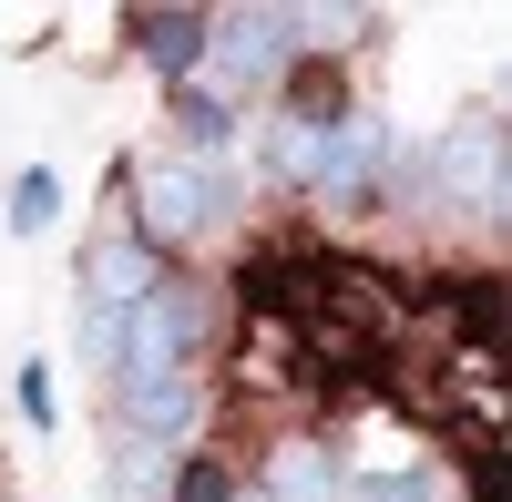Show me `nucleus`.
<instances>
[{
	"instance_id": "423d86ee",
	"label": "nucleus",
	"mask_w": 512,
	"mask_h": 502,
	"mask_svg": "<svg viewBox=\"0 0 512 502\" xmlns=\"http://www.w3.org/2000/svg\"><path fill=\"white\" fill-rule=\"evenodd\" d=\"M134 41H144V62H154V72H185V62L205 52V11H144Z\"/></svg>"
},
{
	"instance_id": "9d476101",
	"label": "nucleus",
	"mask_w": 512,
	"mask_h": 502,
	"mask_svg": "<svg viewBox=\"0 0 512 502\" xmlns=\"http://www.w3.org/2000/svg\"><path fill=\"white\" fill-rule=\"evenodd\" d=\"M369 502H441L431 472H390V482H369Z\"/></svg>"
},
{
	"instance_id": "f03ea898",
	"label": "nucleus",
	"mask_w": 512,
	"mask_h": 502,
	"mask_svg": "<svg viewBox=\"0 0 512 502\" xmlns=\"http://www.w3.org/2000/svg\"><path fill=\"white\" fill-rule=\"evenodd\" d=\"M134 216H144V236H154V246H185V236H205V226L226 216L216 164H205V154H154L144 175H134Z\"/></svg>"
},
{
	"instance_id": "1a4fd4ad",
	"label": "nucleus",
	"mask_w": 512,
	"mask_h": 502,
	"mask_svg": "<svg viewBox=\"0 0 512 502\" xmlns=\"http://www.w3.org/2000/svg\"><path fill=\"white\" fill-rule=\"evenodd\" d=\"M52 205H62V185H52V175H21V195H11V226H21V236H41V226H52Z\"/></svg>"
},
{
	"instance_id": "7ed1b4c3",
	"label": "nucleus",
	"mask_w": 512,
	"mask_h": 502,
	"mask_svg": "<svg viewBox=\"0 0 512 502\" xmlns=\"http://www.w3.org/2000/svg\"><path fill=\"white\" fill-rule=\"evenodd\" d=\"M82 287H93V318H134L144 298H154V246H134V236H93V257H82Z\"/></svg>"
},
{
	"instance_id": "f257e3e1",
	"label": "nucleus",
	"mask_w": 512,
	"mask_h": 502,
	"mask_svg": "<svg viewBox=\"0 0 512 502\" xmlns=\"http://www.w3.org/2000/svg\"><path fill=\"white\" fill-rule=\"evenodd\" d=\"M287 52H297V11H205V82H216V113L236 93H256Z\"/></svg>"
},
{
	"instance_id": "0eeeda50",
	"label": "nucleus",
	"mask_w": 512,
	"mask_h": 502,
	"mask_svg": "<svg viewBox=\"0 0 512 502\" xmlns=\"http://www.w3.org/2000/svg\"><path fill=\"white\" fill-rule=\"evenodd\" d=\"M113 502H164V451H154V441H123V462H113Z\"/></svg>"
},
{
	"instance_id": "20e7f679",
	"label": "nucleus",
	"mask_w": 512,
	"mask_h": 502,
	"mask_svg": "<svg viewBox=\"0 0 512 502\" xmlns=\"http://www.w3.org/2000/svg\"><path fill=\"white\" fill-rule=\"evenodd\" d=\"M379 164H390V123H379V113H338L328 144H318V195H338V205L369 195Z\"/></svg>"
},
{
	"instance_id": "39448f33",
	"label": "nucleus",
	"mask_w": 512,
	"mask_h": 502,
	"mask_svg": "<svg viewBox=\"0 0 512 502\" xmlns=\"http://www.w3.org/2000/svg\"><path fill=\"white\" fill-rule=\"evenodd\" d=\"M256 502H349V482H338V462L318 441H287L267 462V492H256Z\"/></svg>"
},
{
	"instance_id": "6e6552de",
	"label": "nucleus",
	"mask_w": 512,
	"mask_h": 502,
	"mask_svg": "<svg viewBox=\"0 0 512 502\" xmlns=\"http://www.w3.org/2000/svg\"><path fill=\"white\" fill-rule=\"evenodd\" d=\"M318 144H328V123H287V134H277V164L297 185H318Z\"/></svg>"
},
{
	"instance_id": "9b49d317",
	"label": "nucleus",
	"mask_w": 512,
	"mask_h": 502,
	"mask_svg": "<svg viewBox=\"0 0 512 502\" xmlns=\"http://www.w3.org/2000/svg\"><path fill=\"white\" fill-rule=\"evenodd\" d=\"M175 502H226V472H216V462H195V472L175 482Z\"/></svg>"
}]
</instances>
